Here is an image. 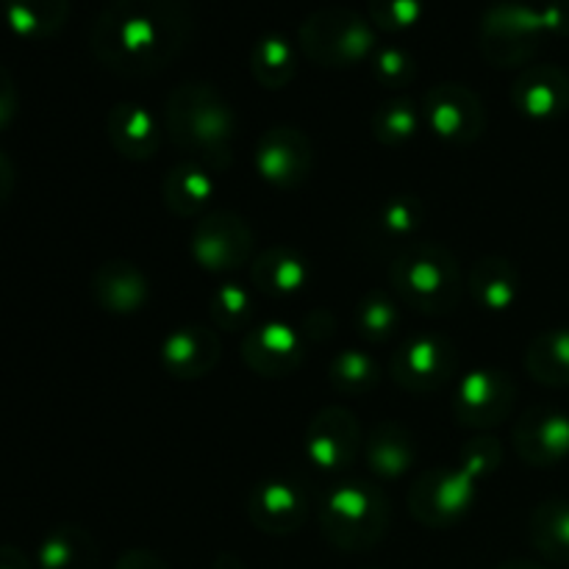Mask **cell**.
Here are the masks:
<instances>
[{
  "label": "cell",
  "mask_w": 569,
  "mask_h": 569,
  "mask_svg": "<svg viewBox=\"0 0 569 569\" xmlns=\"http://www.w3.org/2000/svg\"><path fill=\"white\" fill-rule=\"evenodd\" d=\"M370 64H372V76L389 89L406 87V83L415 81L417 76L415 56L403 48H392V44H389V48H378L376 53H372Z\"/></svg>",
  "instance_id": "obj_36"
},
{
  "label": "cell",
  "mask_w": 569,
  "mask_h": 569,
  "mask_svg": "<svg viewBox=\"0 0 569 569\" xmlns=\"http://www.w3.org/2000/svg\"><path fill=\"white\" fill-rule=\"evenodd\" d=\"M361 431L356 417L348 409L328 406L317 411L306 431V456L317 470L337 472L345 470L359 453Z\"/></svg>",
  "instance_id": "obj_15"
},
{
  "label": "cell",
  "mask_w": 569,
  "mask_h": 569,
  "mask_svg": "<svg viewBox=\"0 0 569 569\" xmlns=\"http://www.w3.org/2000/svg\"><path fill=\"white\" fill-rule=\"evenodd\" d=\"M498 569H545V567L531 565V561H509V565H503V567H498Z\"/></svg>",
  "instance_id": "obj_42"
},
{
  "label": "cell",
  "mask_w": 569,
  "mask_h": 569,
  "mask_svg": "<svg viewBox=\"0 0 569 569\" xmlns=\"http://www.w3.org/2000/svg\"><path fill=\"white\" fill-rule=\"evenodd\" d=\"M164 126L172 142L203 161L209 170H226L231 164L237 114L220 89L211 83H181L167 98Z\"/></svg>",
  "instance_id": "obj_3"
},
{
  "label": "cell",
  "mask_w": 569,
  "mask_h": 569,
  "mask_svg": "<svg viewBox=\"0 0 569 569\" xmlns=\"http://www.w3.org/2000/svg\"><path fill=\"white\" fill-rule=\"evenodd\" d=\"M194 31L189 0H109L94 20V59L126 78L161 72L183 53Z\"/></svg>",
  "instance_id": "obj_1"
},
{
  "label": "cell",
  "mask_w": 569,
  "mask_h": 569,
  "mask_svg": "<svg viewBox=\"0 0 569 569\" xmlns=\"http://www.w3.org/2000/svg\"><path fill=\"white\" fill-rule=\"evenodd\" d=\"M545 22V31L553 37H569V0H550L545 9H539Z\"/></svg>",
  "instance_id": "obj_37"
},
{
  "label": "cell",
  "mask_w": 569,
  "mask_h": 569,
  "mask_svg": "<svg viewBox=\"0 0 569 569\" xmlns=\"http://www.w3.org/2000/svg\"><path fill=\"white\" fill-rule=\"evenodd\" d=\"M389 281L400 303L422 315H450L461 300V270L448 248L433 242H411L395 256Z\"/></svg>",
  "instance_id": "obj_4"
},
{
  "label": "cell",
  "mask_w": 569,
  "mask_h": 569,
  "mask_svg": "<svg viewBox=\"0 0 569 569\" xmlns=\"http://www.w3.org/2000/svg\"><path fill=\"white\" fill-rule=\"evenodd\" d=\"M220 337L211 328L183 326L172 331L161 345V365L172 378L192 381V378L209 376L220 361Z\"/></svg>",
  "instance_id": "obj_18"
},
{
  "label": "cell",
  "mask_w": 569,
  "mask_h": 569,
  "mask_svg": "<svg viewBox=\"0 0 569 569\" xmlns=\"http://www.w3.org/2000/svg\"><path fill=\"white\" fill-rule=\"evenodd\" d=\"M531 542L548 561L569 567V500H548L533 509Z\"/></svg>",
  "instance_id": "obj_28"
},
{
  "label": "cell",
  "mask_w": 569,
  "mask_h": 569,
  "mask_svg": "<svg viewBox=\"0 0 569 569\" xmlns=\"http://www.w3.org/2000/svg\"><path fill=\"white\" fill-rule=\"evenodd\" d=\"M515 450L531 467H556L569 456V415L550 406L528 409L515 426Z\"/></svg>",
  "instance_id": "obj_16"
},
{
  "label": "cell",
  "mask_w": 569,
  "mask_h": 569,
  "mask_svg": "<svg viewBox=\"0 0 569 569\" xmlns=\"http://www.w3.org/2000/svg\"><path fill=\"white\" fill-rule=\"evenodd\" d=\"M306 337L281 320L248 328L242 337V361L261 378L292 376L303 361Z\"/></svg>",
  "instance_id": "obj_13"
},
{
  "label": "cell",
  "mask_w": 569,
  "mask_h": 569,
  "mask_svg": "<svg viewBox=\"0 0 569 569\" xmlns=\"http://www.w3.org/2000/svg\"><path fill=\"white\" fill-rule=\"evenodd\" d=\"M328 381L342 395H367L381 383V365L365 350H339L328 365Z\"/></svg>",
  "instance_id": "obj_31"
},
{
  "label": "cell",
  "mask_w": 569,
  "mask_h": 569,
  "mask_svg": "<svg viewBox=\"0 0 569 569\" xmlns=\"http://www.w3.org/2000/svg\"><path fill=\"white\" fill-rule=\"evenodd\" d=\"M526 370L545 387H569V328L539 333L528 345Z\"/></svg>",
  "instance_id": "obj_26"
},
{
  "label": "cell",
  "mask_w": 569,
  "mask_h": 569,
  "mask_svg": "<svg viewBox=\"0 0 569 569\" xmlns=\"http://www.w3.org/2000/svg\"><path fill=\"white\" fill-rule=\"evenodd\" d=\"M217 181L209 167L198 159L178 161L164 178V200L170 211L181 217H194L211 203Z\"/></svg>",
  "instance_id": "obj_24"
},
{
  "label": "cell",
  "mask_w": 569,
  "mask_h": 569,
  "mask_svg": "<svg viewBox=\"0 0 569 569\" xmlns=\"http://www.w3.org/2000/svg\"><path fill=\"white\" fill-rule=\"evenodd\" d=\"M422 109L411 98H392L372 114V133L381 144H403L420 131Z\"/></svg>",
  "instance_id": "obj_32"
},
{
  "label": "cell",
  "mask_w": 569,
  "mask_h": 569,
  "mask_svg": "<svg viewBox=\"0 0 569 569\" xmlns=\"http://www.w3.org/2000/svg\"><path fill=\"white\" fill-rule=\"evenodd\" d=\"M106 133L111 148L131 161H148L161 142L159 122L139 103H117L106 117Z\"/></svg>",
  "instance_id": "obj_20"
},
{
  "label": "cell",
  "mask_w": 569,
  "mask_h": 569,
  "mask_svg": "<svg viewBox=\"0 0 569 569\" xmlns=\"http://www.w3.org/2000/svg\"><path fill=\"white\" fill-rule=\"evenodd\" d=\"M422 226V203L411 194H398L381 203L372 217V231L383 239V244H403L409 248V239Z\"/></svg>",
  "instance_id": "obj_30"
},
{
  "label": "cell",
  "mask_w": 569,
  "mask_h": 569,
  "mask_svg": "<svg viewBox=\"0 0 569 569\" xmlns=\"http://www.w3.org/2000/svg\"><path fill=\"white\" fill-rule=\"evenodd\" d=\"M515 381L500 370H472L461 378L453 411L461 426L492 428L500 426L515 409Z\"/></svg>",
  "instance_id": "obj_12"
},
{
  "label": "cell",
  "mask_w": 569,
  "mask_h": 569,
  "mask_svg": "<svg viewBox=\"0 0 569 569\" xmlns=\"http://www.w3.org/2000/svg\"><path fill=\"white\" fill-rule=\"evenodd\" d=\"M39 569H100V548L81 526H59L39 545Z\"/></svg>",
  "instance_id": "obj_25"
},
{
  "label": "cell",
  "mask_w": 569,
  "mask_h": 569,
  "mask_svg": "<svg viewBox=\"0 0 569 569\" xmlns=\"http://www.w3.org/2000/svg\"><path fill=\"white\" fill-rule=\"evenodd\" d=\"M500 465V445L495 439H476L459 453L453 465L431 467L409 489V511L428 528L456 526L470 515L481 481Z\"/></svg>",
  "instance_id": "obj_2"
},
{
  "label": "cell",
  "mask_w": 569,
  "mask_h": 569,
  "mask_svg": "<svg viewBox=\"0 0 569 569\" xmlns=\"http://www.w3.org/2000/svg\"><path fill=\"white\" fill-rule=\"evenodd\" d=\"M315 167L311 139L295 126H276L259 139L256 170L267 183L278 189H295L309 181Z\"/></svg>",
  "instance_id": "obj_11"
},
{
  "label": "cell",
  "mask_w": 569,
  "mask_h": 569,
  "mask_svg": "<svg viewBox=\"0 0 569 569\" xmlns=\"http://www.w3.org/2000/svg\"><path fill=\"white\" fill-rule=\"evenodd\" d=\"M70 0H6V22L17 37L48 39L64 28Z\"/></svg>",
  "instance_id": "obj_27"
},
{
  "label": "cell",
  "mask_w": 569,
  "mask_h": 569,
  "mask_svg": "<svg viewBox=\"0 0 569 569\" xmlns=\"http://www.w3.org/2000/svg\"><path fill=\"white\" fill-rule=\"evenodd\" d=\"M253 253V231L231 211H214L200 217L192 233V256L203 270L233 272L248 264Z\"/></svg>",
  "instance_id": "obj_10"
},
{
  "label": "cell",
  "mask_w": 569,
  "mask_h": 569,
  "mask_svg": "<svg viewBox=\"0 0 569 569\" xmlns=\"http://www.w3.org/2000/svg\"><path fill=\"white\" fill-rule=\"evenodd\" d=\"M114 569H170L161 561V556L150 553V550H126L117 559Z\"/></svg>",
  "instance_id": "obj_39"
},
{
  "label": "cell",
  "mask_w": 569,
  "mask_h": 569,
  "mask_svg": "<svg viewBox=\"0 0 569 569\" xmlns=\"http://www.w3.org/2000/svg\"><path fill=\"white\" fill-rule=\"evenodd\" d=\"M300 50L320 67H350L378 50L376 26L345 6H328L306 17L298 28Z\"/></svg>",
  "instance_id": "obj_6"
},
{
  "label": "cell",
  "mask_w": 569,
  "mask_h": 569,
  "mask_svg": "<svg viewBox=\"0 0 569 569\" xmlns=\"http://www.w3.org/2000/svg\"><path fill=\"white\" fill-rule=\"evenodd\" d=\"M320 528L328 542L345 553L376 548L387 537L389 500L370 483H342L322 503Z\"/></svg>",
  "instance_id": "obj_5"
},
{
  "label": "cell",
  "mask_w": 569,
  "mask_h": 569,
  "mask_svg": "<svg viewBox=\"0 0 569 569\" xmlns=\"http://www.w3.org/2000/svg\"><path fill=\"white\" fill-rule=\"evenodd\" d=\"M517 111L528 120H559L569 111V72L556 64H533L511 87Z\"/></svg>",
  "instance_id": "obj_17"
},
{
  "label": "cell",
  "mask_w": 569,
  "mask_h": 569,
  "mask_svg": "<svg viewBox=\"0 0 569 569\" xmlns=\"http://www.w3.org/2000/svg\"><path fill=\"white\" fill-rule=\"evenodd\" d=\"M422 3L426 0H367V9H370V22L378 31L400 33L420 22Z\"/></svg>",
  "instance_id": "obj_35"
},
{
  "label": "cell",
  "mask_w": 569,
  "mask_h": 569,
  "mask_svg": "<svg viewBox=\"0 0 569 569\" xmlns=\"http://www.w3.org/2000/svg\"><path fill=\"white\" fill-rule=\"evenodd\" d=\"M472 300L487 311H509L520 295V272L503 256H483L467 278Z\"/></svg>",
  "instance_id": "obj_22"
},
{
  "label": "cell",
  "mask_w": 569,
  "mask_h": 569,
  "mask_svg": "<svg viewBox=\"0 0 569 569\" xmlns=\"http://www.w3.org/2000/svg\"><path fill=\"white\" fill-rule=\"evenodd\" d=\"M92 298L111 315H137L150 298L148 278L133 261H106L92 276Z\"/></svg>",
  "instance_id": "obj_19"
},
{
  "label": "cell",
  "mask_w": 569,
  "mask_h": 569,
  "mask_svg": "<svg viewBox=\"0 0 569 569\" xmlns=\"http://www.w3.org/2000/svg\"><path fill=\"white\" fill-rule=\"evenodd\" d=\"M459 350L445 333H415L403 339L392 359V376L406 392L431 395L453 378Z\"/></svg>",
  "instance_id": "obj_8"
},
{
  "label": "cell",
  "mask_w": 569,
  "mask_h": 569,
  "mask_svg": "<svg viewBox=\"0 0 569 569\" xmlns=\"http://www.w3.org/2000/svg\"><path fill=\"white\" fill-rule=\"evenodd\" d=\"M420 109L428 131L450 144H472L487 126L481 100L465 83H437L426 92Z\"/></svg>",
  "instance_id": "obj_9"
},
{
  "label": "cell",
  "mask_w": 569,
  "mask_h": 569,
  "mask_svg": "<svg viewBox=\"0 0 569 569\" xmlns=\"http://www.w3.org/2000/svg\"><path fill=\"white\" fill-rule=\"evenodd\" d=\"M17 114V87L11 72L0 64V131L9 128V122Z\"/></svg>",
  "instance_id": "obj_38"
},
{
  "label": "cell",
  "mask_w": 569,
  "mask_h": 569,
  "mask_svg": "<svg viewBox=\"0 0 569 569\" xmlns=\"http://www.w3.org/2000/svg\"><path fill=\"white\" fill-rule=\"evenodd\" d=\"M0 569H33V567L20 548L0 545Z\"/></svg>",
  "instance_id": "obj_40"
},
{
  "label": "cell",
  "mask_w": 569,
  "mask_h": 569,
  "mask_svg": "<svg viewBox=\"0 0 569 569\" xmlns=\"http://www.w3.org/2000/svg\"><path fill=\"white\" fill-rule=\"evenodd\" d=\"M356 328L367 342H389L400 328L398 303L383 292H367L356 306Z\"/></svg>",
  "instance_id": "obj_33"
},
{
  "label": "cell",
  "mask_w": 569,
  "mask_h": 569,
  "mask_svg": "<svg viewBox=\"0 0 569 569\" xmlns=\"http://www.w3.org/2000/svg\"><path fill=\"white\" fill-rule=\"evenodd\" d=\"M11 192H14V167L0 153V206L9 203Z\"/></svg>",
  "instance_id": "obj_41"
},
{
  "label": "cell",
  "mask_w": 569,
  "mask_h": 569,
  "mask_svg": "<svg viewBox=\"0 0 569 569\" xmlns=\"http://www.w3.org/2000/svg\"><path fill=\"white\" fill-rule=\"evenodd\" d=\"M250 278L270 298H292V295L303 292L306 283H309L311 264L300 250L287 248V244H272L253 261Z\"/></svg>",
  "instance_id": "obj_21"
},
{
  "label": "cell",
  "mask_w": 569,
  "mask_h": 569,
  "mask_svg": "<svg viewBox=\"0 0 569 569\" xmlns=\"http://www.w3.org/2000/svg\"><path fill=\"white\" fill-rule=\"evenodd\" d=\"M209 311L214 326H220L222 331H248L250 317H253V298L239 283H222L211 295Z\"/></svg>",
  "instance_id": "obj_34"
},
{
  "label": "cell",
  "mask_w": 569,
  "mask_h": 569,
  "mask_svg": "<svg viewBox=\"0 0 569 569\" xmlns=\"http://www.w3.org/2000/svg\"><path fill=\"white\" fill-rule=\"evenodd\" d=\"M545 37L548 31L542 14L526 3L500 0L481 17V50L498 67H520L531 61Z\"/></svg>",
  "instance_id": "obj_7"
},
{
  "label": "cell",
  "mask_w": 569,
  "mask_h": 569,
  "mask_svg": "<svg viewBox=\"0 0 569 569\" xmlns=\"http://www.w3.org/2000/svg\"><path fill=\"white\" fill-rule=\"evenodd\" d=\"M309 515V495L292 478H264L248 495V517L259 531L295 533Z\"/></svg>",
  "instance_id": "obj_14"
},
{
  "label": "cell",
  "mask_w": 569,
  "mask_h": 569,
  "mask_svg": "<svg viewBox=\"0 0 569 569\" xmlns=\"http://www.w3.org/2000/svg\"><path fill=\"white\" fill-rule=\"evenodd\" d=\"M250 72L267 89H281L298 72V53L281 33H264L250 50Z\"/></svg>",
  "instance_id": "obj_29"
},
{
  "label": "cell",
  "mask_w": 569,
  "mask_h": 569,
  "mask_svg": "<svg viewBox=\"0 0 569 569\" xmlns=\"http://www.w3.org/2000/svg\"><path fill=\"white\" fill-rule=\"evenodd\" d=\"M367 465L376 476L381 478H398L403 472H409L417 461V439L400 422H381L376 426V431L367 439Z\"/></svg>",
  "instance_id": "obj_23"
}]
</instances>
